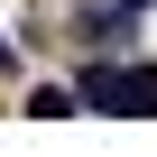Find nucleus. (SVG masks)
<instances>
[{"instance_id": "f257e3e1", "label": "nucleus", "mask_w": 157, "mask_h": 157, "mask_svg": "<svg viewBox=\"0 0 157 157\" xmlns=\"http://www.w3.org/2000/svg\"><path fill=\"white\" fill-rule=\"evenodd\" d=\"M83 111H157V65H83Z\"/></svg>"}, {"instance_id": "f03ea898", "label": "nucleus", "mask_w": 157, "mask_h": 157, "mask_svg": "<svg viewBox=\"0 0 157 157\" xmlns=\"http://www.w3.org/2000/svg\"><path fill=\"white\" fill-rule=\"evenodd\" d=\"M120 10H129V19H139V10H148V0H120Z\"/></svg>"}, {"instance_id": "7ed1b4c3", "label": "nucleus", "mask_w": 157, "mask_h": 157, "mask_svg": "<svg viewBox=\"0 0 157 157\" xmlns=\"http://www.w3.org/2000/svg\"><path fill=\"white\" fill-rule=\"evenodd\" d=\"M0 65H10V46H0Z\"/></svg>"}]
</instances>
